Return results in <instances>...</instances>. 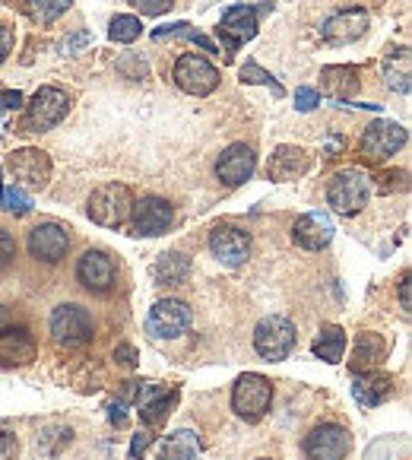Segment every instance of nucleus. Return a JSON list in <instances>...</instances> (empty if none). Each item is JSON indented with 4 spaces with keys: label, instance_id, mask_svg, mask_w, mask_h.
Masks as SVG:
<instances>
[{
    "label": "nucleus",
    "instance_id": "19",
    "mask_svg": "<svg viewBox=\"0 0 412 460\" xmlns=\"http://www.w3.org/2000/svg\"><path fill=\"white\" fill-rule=\"evenodd\" d=\"M254 169H257V156H254V149L250 146H244V143H232L229 149H225L223 156H219V163H216V175H219V181H225V184H244L250 175H254Z\"/></svg>",
    "mask_w": 412,
    "mask_h": 460
},
{
    "label": "nucleus",
    "instance_id": "25",
    "mask_svg": "<svg viewBox=\"0 0 412 460\" xmlns=\"http://www.w3.org/2000/svg\"><path fill=\"white\" fill-rule=\"evenodd\" d=\"M384 352H387V346H384V340H381L378 333H362V337L355 340V349H352L349 368L355 375L372 372V368L384 359Z\"/></svg>",
    "mask_w": 412,
    "mask_h": 460
},
{
    "label": "nucleus",
    "instance_id": "4",
    "mask_svg": "<svg viewBox=\"0 0 412 460\" xmlns=\"http://www.w3.org/2000/svg\"><path fill=\"white\" fill-rule=\"evenodd\" d=\"M273 403V385L264 378V375H241L235 381V391H232V410L241 416L244 422H257L264 420L267 410Z\"/></svg>",
    "mask_w": 412,
    "mask_h": 460
},
{
    "label": "nucleus",
    "instance_id": "5",
    "mask_svg": "<svg viewBox=\"0 0 412 460\" xmlns=\"http://www.w3.org/2000/svg\"><path fill=\"white\" fill-rule=\"evenodd\" d=\"M92 314L83 308V305H61L51 314V337L64 349H76V346H86L92 340Z\"/></svg>",
    "mask_w": 412,
    "mask_h": 460
},
{
    "label": "nucleus",
    "instance_id": "33",
    "mask_svg": "<svg viewBox=\"0 0 412 460\" xmlns=\"http://www.w3.org/2000/svg\"><path fill=\"white\" fill-rule=\"evenodd\" d=\"M140 32H143V22L136 20V16H127V13L115 16V20H111V29H109L111 41H121V45L136 41V39H140Z\"/></svg>",
    "mask_w": 412,
    "mask_h": 460
},
{
    "label": "nucleus",
    "instance_id": "3",
    "mask_svg": "<svg viewBox=\"0 0 412 460\" xmlns=\"http://www.w3.org/2000/svg\"><path fill=\"white\" fill-rule=\"evenodd\" d=\"M70 111V95L57 86H41L32 95V102L26 105V121L22 128L29 134H41V130H51L55 124H61Z\"/></svg>",
    "mask_w": 412,
    "mask_h": 460
},
{
    "label": "nucleus",
    "instance_id": "8",
    "mask_svg": "<svg viewBox=\"0 0 412 460\" xmlns=\"http://www.w3.org/2000/svg\"><path fill=\"white\" fill-rule=\"evenodd\" d=\"M406 140H409V134H406L403 124H397V121H374L372 128L365 130V137H362L358 149H362L365 163L381 165V163H387V159H390L397 149H403Z\"/></svg>",
    "mask_w": 412,
    "mask_h": 460
},
{
    "label": "nucleus",
    "instance_id": "10",
    "mask_svg": "<svg viewBox=\"0 0 412 460\" xmlns=\"http://www.w3.org/2000/svg\"><path fill=\"white\" fill-rule=\"evenodd\" d=\"M7 169L10 175L16 178L20 184L32 190H41L48 181H51V156L41 153L35 146H26V149H16L7 156Z\"/></svg>",
    "mask_w": 412,
    "mask_h": 460
},
{
    "label": "nucleus",
    "instance_id": "30",
    "mask_svg": "<svg viewBox=\"0 0 412 460\" xmlns=\"http://www.w3.org/2000/svg\"><path fill=\"white\" fill-rule=\"evenodd\" d=\"M70 4H74V0H26V4H22V10H26L32 22L48 26V22H55L61 13H67Z\"/></svg>",
    "mask_w": 412,
    "mask_h": 460
},
{
    "label": "nucleus",
    "instance_id": "35",
    "mask_svg": "<svg viewBox=\"0 0 412 460\" xmlns=\"http://www.w3.org/2000/svg\"><path fill=\"white\" fill-rule=\"evenodd\" d=\"M320 105V93L311 86H298L295 89V109L298 111H314Z\"/></svg>",
    "mask_w": 412,
    "mask_h": 460
},
{
    "label": "nucleus",
    "instance_id": "37",
    "mask_svg": "<svg viewBox=\"0 0 412 460\" xmlns=\"http://www.w3.org/2000/svg\"><path fill=\"white\" fill-rule=\"evenodd\" d=\"M16 454H20L16 435L7 432V429H0V460H16Z\"/></svg>",
    "mask_w": 412,
    "mask_h": 460
},
{
    "label": "nucleus",
    "instance_id": "39",
    "mask_svg": "<svg viewBox=\"0 0 412 460\" xmlns=\"http://www.w3.org/2000/svg\"><path fill=\"white\" fill-rule=\"evenodd\" d=\"M13 254H16V242H13V235H10V232L0 229V267H7L10 261H13Z\"/></svg>",
    "mask_w": 412,
    "mask_h": 460
},
{
    "label": "nucleus",
    "instance_id": "1",
    "mask_svg": "<svg viewBox=\"0 0 412 460\" xmlns=\"http://www.w3.org/2000/svg\"><path fill=\"white\" fill-rule=\"evenodd\" d=\"M130 210H134V194H130L127 184L109 181L101 188L92 190L86 203V213L95 226H105V229H118L130 219Z\"/></svg>",
    "mask_w": 412,
    "mask_h": 460
},
{
    "label": "nucleus",
    "instance_id": "28",
    "mask_svg": "<svg viewBox=\"0 0 412 460\" xmlns=\"http://www.w3.org/2000/svg\"><path fill=\"white\" fill-rule=\"evenodd\" d=\"M343 352H346V331L337 324H324L318 333V340H314V356L324 362H339L343 359Z\"/></svg>",
    "mask_w": 412,
    "mask_h": 460
},
{
    "label": "nucleus",
    "instance_id": "11",
    "mask_svg": "<svg viewBox=\"0 0 412 460\" xmlns=\"http://www.w3.org/2000/svg\"><path fill=\"white\" fill-rule=\"evenodd\" d=\"M76 279L89 292H95V296H105V292L115 289V279H118L115 258L105 254V251H86L80 258V264H76Z\"/></svg>",
    "mask_w": 412,
    "mask_h": 460
},
{
    "label": "nucleus",
    "instance_id": "20",
    "mask_svg": "<svg viewBox=\"0 0 412 460\" xmlns=\"http://www.w3.org/2000/svg\"><path fill=\"white\" fill-rule=\"evenodd\" d=\"M333 219L327 217V213H304L302 219L295 223V229H292V238H295V244L298 248H304V251H320V248H327L330 244V238H333Z\"/></svg>",
    "mask_w": 412,
    "mask_h": 460
},
{
    "label": "nucleus",
    "instance_id": "16",
    "mask_svg": "<svg viewBox=\"0 0 412 460\" xmlns=\"http://www.w3.org/2000/svg\"><path fill=\"white\" fill-rule=\"evenodd\" d=\"M257 16H260V10H257V7H248V4L225 10L223 22H219V35L225 39V48H229V58L235 55V48H238V45H244V41H250V39L257 35Z\"/></svg>",
    "mask_w": 412,
    "mask_h": 460
},
{
    "label": "nucleus",
    "instance_id": "22",
    "mask_svg": "<svg viewBox=\"0 0 412 460\" xmlns=\"http://www.w3.org/2000/svg\"><path fill=\"white\" fill-rule=\"evenodd\" d=\"M178 403V391H159L156 385H143L140 391V400H136V406H140V416L146 426H162L165 420H169V413L175 410Z\"/></svg>",
    "mask_w": 412,
    "mask_h": 460
},
{
    "label": "nucleus",
    "instance_id": "2",
    "mask_svg": "<svg viewBox=\"0 0 412 460\" xmlns=\"http://www.w3.org/2000/svg\"><path fill=\"white\" fill-rule=\"evenodd\" d=\"M368 197H372V178L358 169H346L333 175L330 188H327V200L343 217H355V213L365 210Z\"/></svg>",
    "mask_w": 412,
    "mask_h": 460
},
{
    "label": "nucleus",
    "instance_id": "43",
    "mask_svg": "<svg viewBox=\"0 0 412 460\" xmlns=\"http://www.w3.org/2000/svg\"><path fill=\"white\" fill-rule=\"evenodd\" d=\"M124 410H127V403H124V400H118V403H111V406H109V420H111V426H127V413H124Z\"/></svg>",
    "mask_w": 412,
    "mask_h": 460
},
{
    "label": "nucleus",
    "instance_id": "29",
    "mask_svg": "<svg viewBox=\"0 0 412 460\" xmlns=\"http://www.w3.org/2000/svg\"><path fill=\"white\" fill-rule=\"evenodd\" d=\"M153 273H156L159 283H184L190 273V261L184 258V254H178V251H171V254H162V258L156 261Z\"/></svg>",
    "mask_w": 412,
    "mask_h": 460
},
{
    "label": "nucleus",
    "instance_id": "34",
    "mask_svg": "<svg viewBox=\"0 0 412 460\" xmlns=\"http://www.w3.org/2000/svg\"><path fill=\"white\" fill-rule=\"evenodd\" d=\"M238 76H241V83H257V86H270L276 99H279V95H283V86H279V83H276V76L267 74V70L260 67V64H254V61L244 64V67L238 70Z\"/></svg>",
    "mask_w": 412,
    "mask_h": 460
},
{
    "label": "nucleus",
    "instance_id": "15",
    "mask_svg": "<svg viewBox=\"0 0 412 460\" xmlns=\"http://www.w3.org/2000/svg\"><path fill=\"white\" fill-rule=\"evenodd\" d=\"M171 217H175L171 203L162 200V197H143V200L134 203V210H130L136 235H162L171 226Z\"/></svg>",
    "mask_w": 412,
    "mask_h": 460
},
{
    "label": "nucleus",
    "instance_id": "47",
    "mask_svg": "<svg viewBox=\"0 0 412 460\" xmlns=\"http://www.w3.org/2000/svg\"><path fill=\"white\" fill-rule=\"evenodd\" d=\"M260 460H267V457H260Z\"/></svg>",
    "mask_w": 412,
    "mask_h": 460
},
{
    "label": "nucleus",
    "instance_id": "13",
    "mask_svg": "<svg viewBox=\"0 0 412 460\" xmlns=\"http://www.w3.org/2000/svg\"><path fill=\"white\" fill-rule=\"evenodd\" d=\"M70 251V235L64 226L57 223H41L29 232V254L35 261H45V264H57V261L67 258Z\"/></svg>",
    "mask_w": 412,
    "mask_h": 460
},
{
    "label": "nucleus",
    "instance_id": "6",
    "mask_svg": "<svg viewBox=\"0 0 412 460\" xmlns=\"http://www.w3.org/2000/svg\"><path fill=\"white\" fill-rule=\"evenodd\" d=\"M295 324L289 318H283V314H270V318H264L254 327V349L270 362L285 359L295 349Z\"/></svg>",
    "mask_w": 412,
    "mask_h": 460
},
{
    "label": "nucleus",
    "instance_id": "18",
    "mask_svg": "<svg viewBox=\"0 0 412 460\" xmlns=\"http://www.w3.org/2000/svg\"><path fill=\"white\" fill-rule=\"evenodd\" d=\"M35 352H39V346L26 327H4L0 331V368L29 366L35 359Z\"/></svg>",
    "mask_w": 412,
    "mask_h": 460
},
{
    "label": "nucleus",
    "instance_id": "24",
    "mask_svg": "<svg viewBox=\"0 0 412 460\" xmlns=\"http://www.w3.org/2000/svg\"><path fill=\"white\" fill-rule=\"evenodd\" d=\"M203 451L200 438L190 429H178V432L165 435L162 447H159V460H197Z\"/></svg>",
    "mask_w": 412,
    "mask_h": 460
},
{
    "label": "nucleus",
    "instance_id": "40",
    "mask_svg": "<svg viewBox=\"0 0 412 460\" xmlns=\"http://www.w3.org/2000/svg\"><path fill=\"white\" fill-rule=\"evenodd\" d=\"M149 445H153V435H149V432L134 435V445H130V460H140L143 454H146Z\"/></svg>",
    "mask_w": 412,
    "mask_h": 460
},
{
    "label": "nucleus",
    "instance_id": "31",
    "mask_svg": "<svg viewBox=\"0 0 412 460\" xmlns=\"http://www.w3.org/2000/svg\"><path fill=\"white\" fill-rule=\"evenodd\" d=\"M153 39H156V41H162V39H188V41H194V45L206 48L210 55H216V45H213V41L206 39L203 32H197L194 26H188V22H175V26L156 29V32H153Z\"/></svg>",
    "mask_w": 412,
    "mask_h": 460
},
{
    "label": "nucleus",
    "instance_id": "42",
    "mask_svg": "<svg viewBox=\"0 0 412 460\" xmlns=\"http://www.w3.org/2000/svg\"><path fill=\"white\" fill-rule=\"evenodd\" d=\"M115 359L121 362V366H127V368H136V349L130 343L118 346V349H115Z\"/></svg>",
    "mask_w": 412,
    "mask_h": 460
},
{
    "label": "nucleus",
    "instance_id": "7",
    "mask_svg": "<svg viewBox=\"0 0 412 460\" xmlns=\"http://www.w3.org/2000/svg\"><path fill=\"white\" fill-rule=\"evenodd\" d=\"M171 80L178 83V89H181V93L197 95V99H200V95L216 93L219 70L200 55H181L175 61V70H171Z\"/></svg>",
    "mask_w": 412,
    "mask_h": 460
},
{
    "label": "nucleus",
    "instance_id": "21",
    "mask_svg": "<svg viewBox=\"0 0 412 460\" xmlns=\"http://www.w3.org/2000/svg\"><path fill=\"white\" fill-rule=\"evenodd\" d=\"M397 385H393L390 375H381V372H362L355 375L352 381V397L358 400L362 406H381L393 397Z\"/></svg>",
    "mask_w": 412,
    "mask_h": 460
},
{
    "label": "nucleus",
    "instance_id": "9",
    "mask_svg": "<svg viewBox=\"0 0 412 460\" xmlns=\"http://www.w3.org/2000/svg\"><path fill=\"white\" fill-rule=\"evenodd\" d=\"M190 308L178 298H162L149 308V318H146V331L159 340H175L181 333L190 331Z\"/></svg>",
    "mask_w": 412,
    "mask_h": 460
},
{
    "label": "nucleus",
    "instance_id": "14",
    "mask_svg": "<svg viewBox=\"0 0 412 460\" xmlns=\"http://www.w3.org/2000/svg\"><path fill=\"white\" fill-rule=\"evenodd\" d=\"M210 251L216 254L219 264L225 267H241L250 258V235L235 226H219L210 235Z\"/></svg>",
    "mask_w": 412,
    "mask_h": 460
},
{
    "label": "nucleus",
    "instance_id": "23",
    "mask_svg": "<svg viewBox=\"0 0 412 460\" xmlns=\"http://www.w3.org/2000/svg\"><path fill=\"white\" fill-rule=\"evenodd\" d=\"M304 172H308V153L298 146H279L270 156V165H267V175L273 181H295Z\"/></svg>",
    "mask_w": 412,
    "mask_h": 460
},
{
    "label": "nucleus",
    "instance_id": "27",
    "mask_svg": "<svg viewBox=\"0 0 412 460\" xmlns=\"http://www.w3.org/2000/svg\"><path fill=\"white\" fill-rule=\"evenodd\" d=\"M409 64H412L409 48H397V51H390V55L384 58V80L393 93H399V95L409 93Z\"/></svg>",
    "mask_w": 412,
    "mask_h": 460
},
{
    "label": "nucleus",
    "instance_id": "26",
    "mask_svg": "<svg viewBox=\"0 0 412 460\" xmlns=\"http://www.w3.org/2000/svg\"><path fill=\"white\" fill-rule=\"evenodd\" d=\"M320 93L333 99H352L358 93V70L355 67H324L320 70Z\"/></svg>",
    "mask_w": 412,
    "mask_h": 460
},
{
    "label": "nucleus",
    "instance_id": "44",
    "mask_svg": "<svg viewBox=\"0 0 412 460\" xmlns=\"http://www.w3.org/2000/svg\"><path fill=\"white\" fill-rule=\"evenodd\" d=\"M399 305H403V314H409V277H403L399 283Z\"/></svg>",
    "mask_w": 412,
    "mask_h": 460
},
{
    "label": "nucleus",
    "instance_id": "46",
    "mask_svg": "<svg viewBox=\"0 0 412 460\" xmlns=\"http://www.w3.org/2000/svg\"><path fill=\"white\" fill-rule=\"evenodd\" d=\"M10 7H22V4H26V0H7Z\"/></svg>",
    "mask_w": 412,
    "mask_h": 460
},
{
    "label": "nucleus",
    "instance_id": "36",
    "mask_svg": "<svg viewBox=\"0 0 412 460\" xmlns=\"http://www.w3.org/2000/svg\"><path fill=\"white\" fill-rule=\"evenodd\" d=\"M143 16H162L165 10L175 7V0H130Z\"/></svg>",
    "mask_w": 412,
    "mask_h": 460
},
{
    "label": "nucleus",
    "instance_id": "45",
    "mask_svg": "<svg viewBox=\"0 0 412 460\" xmlns=\"http://www.w3.org/2000/svg\"><path fill=\"white\" fill-rule=\"evenodd\" d=\"M7 321H10V312H7V308H4V305H0V331L7 327Z\"/></svg>",
    "mask_w": 412,
    "mask_h": 460
},
{
    "label": "nucleus",
    "instance_id": "41",
    "mask_svg": "<svg viewBox=\"0 0 412 460\" xmlns=\"http://www.w3.org/2000/svg\"><path fill=\"white\" fill-rule=\"evenodd\" d=\"M13 39H16L13 29H10V26H0V64L7 61V55L13 51Z\"/></svg>",
    "mask_w": 412,
    "mask_h": 460
},
{
    "label": "nucleus",
    "instance_id": "32",
    "mask_svg": "<svg viewBox=\"0 0 412 460\" xmlns=\"http://www.w3.org/2000/svg\"><path fill=\"white\" fill-rule=\"evenodd\" d=\"M0 207L7 213H13V217H26L32 210V197L16 188V184H7V188H0Z\"/></svg>",
    "mask_w": 412,
    "mask_h": 460
},
{
    "label": "nucleus",
    "instance_id": "17",
    "mask_svg": "<svg viewBox=\"0 0 412 460\" xmlns=\"http://www.w3.org/2000/svg\"><path fill=\"white\" fill-rule=\"evenodd\" d=\"M368 22H372V16H368V10L362 7H349L343 10V13L330 16V20L324 22V41L327 45H349V41L362 39L368 29Z\"/></svg>",
    "mask_w": 412,
    "mask_h": 460
},
{
    "label": "nucleus",
    "instance_id": "38",
    "mask_svg": "<svg viewBox=\"0 0 412 460\" xmlns=\"http://www.w3.org/2000/svg\"><path fill=\"white\" fill-rule=\"evenodd\" d=\"M20 105H22L20 89H0V115H7V111L20 109Z\"/></svg>",
    "mask_w": 412,
    "mask_h": 460
},
{
    "label": "nucleus",
    "instance_id": "12",
    "mask_svg": "<svg viewBox=\"0 0 412 460\" xmlns=\"http://www.w3.org/2000/svg\"><path fill=\"white\" fill-rule=\"evenodd\" d=\"M352 447V435L337 422L311 429V435L304 438V454L311 460H343Z\"/></svg>",
    "mask_w": 412,
    "mask_h": 460
}]
</instances>
